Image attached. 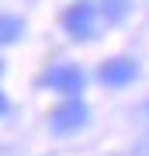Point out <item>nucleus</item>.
<instances>
[{
    "instance_id": "obj_6",
    "label": "nucleus",
    "mask_w": 149,
    "mask_h": 156,
    "mask_svg": "<svg viewBox=\"0 0 149 156\" xmlns=\"http://www.w3.org/2000/svg\"><path fill=\"white\" fill-rule=\"evenodd\" d=\"M108 4H111V21H118V17H125V0H108Z\"/></svg>"
},
{
    "instance_id": "obj_3",
    "label": "nucleus",
    "mask_w": 149,
    "mask_h": 156,
    "mask_svg": "<svg viewBox=\"0 0 149 156\" xmlns=\"http://www.w3.org/2000/svg\"><path fill=\"white\" fill-rule=\"evenodd\" d=\"M87 104L83 101H66V104H59L52 111V128L55 132H76V128L87 122Z\"/></svg>"
},
{
    "instance_id": "obj_2",
    "label": "nucleus",
    "mask_w": 149,
    "mask_h": 156,
    "mask_svg": "<svg viewBox=\"0 0 149 156\" xmlns=\"http://www.w3.org/2000/svg\"><path fill=\"white\" fill-rule=\"evenodd\" d=\"M42 83L49 90H59V94H80L87 80H83V69L80 66H52L42 76Z\"/></svg>"
},
{
    "instance_id": "obj_4",
    "label": "nucleus",
    "mask_w": 149,
    "mask_h": 156,
    "mask_svg": "<svg viewBox=\"0 0 149 156\" xmlns=\"http://www.w3.org/2000/svg\"><path fill=\"white\" fill-rule=\"evenodd\" d=\"M135 73H139V66L132 59L118 56V59H108L104 66L97 69V76H101V83H108V87H125V83L135 80Z\"/></svg>"
},
{
    "instance_id": "obj_5",
    "label": "nucleus",
    "mask_w": 149,
    "mask_h": 156,
    "mask_svg": "<svg viewBox=\"0 0 149 156\" xmlns=\"http://www.w3.org/2000/svg\"><path fill=\"white\" fill-rule=\"evenodd\" d=\"M21 31H24V21L21 17H14V14H0V45H11L21 38Z\"/></svg>"
},
{
    "instance_id": "obj_1",
    "label": "nucleus",
    "mask_w": 149,
    "mask_h": 156,
    "mask_svg": "<svg viewBox=\"0 0 149 156\" xmlns=\"http://www.w3.org/2000/svg\"><path fill=\"white\" fill-rule=\"evenodd\" d=\"M94 24H97V11L94 4H73L66 14H62V28H66L69 38H90L94 35Z\"/></svg>"
},
{
    "instance_id": "obj_7",
    "label": "nucleus",
    "mask_w": 149,
    "mask_h": 156,
    "mask_svg": "<svg viewBox=\"0 0 149 156\" xmlns=\"http://www.w3.org/2000/svg\"><path fill=\"white\" fill-rule=\"evenodd\" d=\"M4 111H7V97L0 94V115H4Z\"/></svg>"
}]
</instances>
